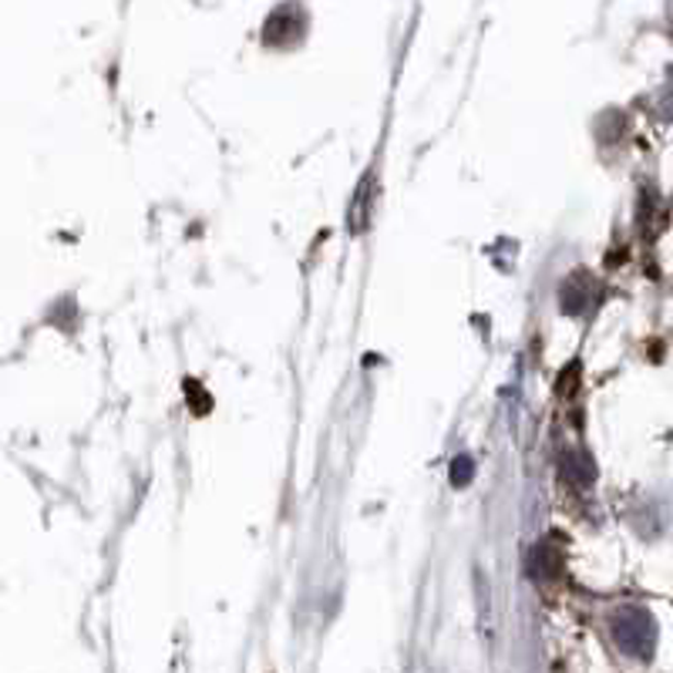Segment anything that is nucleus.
<instances>
[{
	"label": "nucleus",
	"instance_id": "1",
	"mask_svg": "<svg viewBox=\"0 0 673 673\" xmlns=\"http://www.w3.org/2000/svg\"><path fill=\"white\" fill-rule=\"evenodd\" d=\"M613 637L619 650L637 660H650L657 647V619L643 606H623L619 613H613Z\"/></svg>",
	"mask_w": 673,
	"mask_h": 673
},
{
	"label": "nucleus",
	"instance_id": "2",
	"mask_svg": "<svg viewBox=\"0 0 673 673\" xmlns=\"http://www.w3.org/2000/svg\"><path fill=\"white\" fill-rule=\"evenodd\" d=\"M660 112L673 121V68H670V78H666L663 95H660Z\"/></svg>",
	"mask_w": 673,
	"mask_h": 673
}]
</instances>
